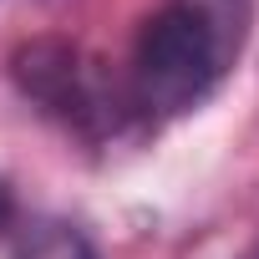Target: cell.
<instances>
[{
	"mask_svg": "<svg viewBox=\"0 0 259 259\" xmlns=\"http://www.w3.org/2000/svg\"><path fill=\"white\" fill-rule=\"evenodd\" d=\"M16 81L41 112L61 117L81 138H107L127 117H138L127 102V81H112L97 56L56 36L16 51Z\"/></svg>",
	"mask_w": 259,
	"mask_h": 259,
	"instance_id": "7a4b0ae2",
	"label": "cell"
},
{
	"mask_svg": "<svg viewBox=\"0 0 259 259\" xmlns=\"http://www.w3.org/2000/svg\"><path fill=\"white\" fill-rule=\"evenodd\" d=\"M11 224H16V193H11L6 178H0V234H6Z\"/></svg>",
	"mask_w": 259,
	"mask_h": 259,
	"instance_id": "277c9868",
	"label": "cell"
},
{
	"mask_svg": "<svg viewBox=\"0 0 259 259\" xmlns=\"http://www.w3.org/2000/svg\"><path fill=\"white\" fill-rule=\"evenodd\" d=\"M11 259H97V249H92V239H87L76 224H66V219H41V224H31V229L16 239Z\"/></svg>",
	"mask_w": 259,
	"mask_h": 259,
	"instance_id": "3957f363",
	"label": "cell"
},
{
	"mask_svg": "<svg viewBox=\"0 0 259 259\" xmlns=\"http://www.w3.org/2000/svg\"><path fill=\"white\" fill-rule=\"evenodd\" d=\"M249 0H163L143 21L127 71V102L148 122L203 107L249 41Z\"/></svg>",
	"mask_w": 259,
	"mask_h": 259,
	"instance_id": "6da1fadb",
	"label": "cell"
},
{
	"mask_svg": "<svg viewBox=\"0 0 259 259\" xmlns=\"http://www.w3.org/2000/svg\"><path fill=\"white\" fill-rule=\"evenodd\" d=\"M249 259H259V254H249Z\"/></svg>",
	"mask_w": 259,
	"mask_h": 259,
	"instance_id": "5b68a950",
	"label": "cell"
}]
</instances>
